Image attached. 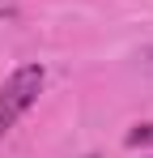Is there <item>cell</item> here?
Returning a JSON list of instances; mask_svg holds the SVG:
<instances>
[{
  "label": "cell",
  "mask_w": 153,
  "mask_h": 158,
  "mask_svg": "<svg viewBox=\"0 0 153 158\" xmlns=\"http://www.w3.org/2000/svg\"><path fill=\"white\" fill-rule=\"evenodd\" d=\"M43 85H47V69L43 64H17L9 77L0 81V141L9 137V128L22 120L30 107L38 103Z\"/></svg>",
  "instance_id": "1"
},
{
  "label": "cell",
  "mask_w": 153,
  "mask_h": 158,
  "mask_svg": "<svg viewBox=\"0 0 153 158\" xmlns=\"http://www.w3.org/2000/svg\"><path fill=\"white\" fill-rule=\"evenodd\" d=\"M85 158H98V154H85Z\"/></svg>",
  "instance_id": "3"
},
{
  "label": "cell",
  "mask_w": 153,
  "mask_h": 158,
  "mask_svg": "<svg viewBox=\"0 0 153 158\" xmlns=\"http://www.w3.org/2000/svg\"><path fill=\"white\" fill-rule=\"evenodd\" d=\"M153 141V124H136V132H128V145H145Z\"/></svg>",
  "instance_id": "2"
}]
</instances>
